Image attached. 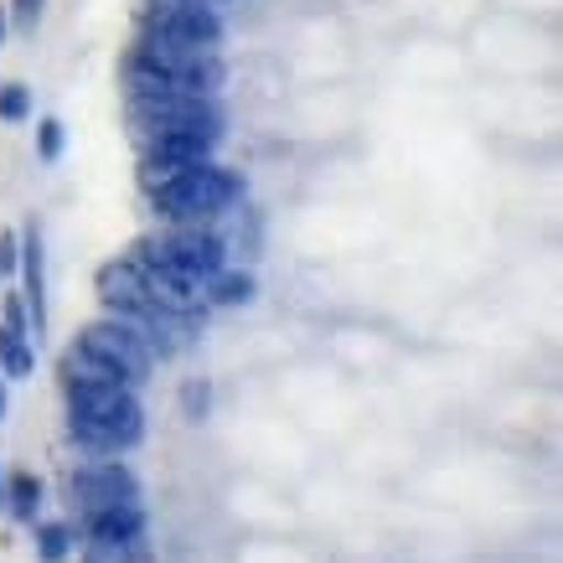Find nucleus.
Returning <instances> with one entry per match:
<instances>
[{"label":"nucleus","mask_w":563,"mask_h":563,"mask_svg":"<svg viewBox=\"0 0 563 563\" xmlns=\"http://www.w3.org/2000/svg\"><path fill=\"white\" fill-rule=\"evenodd\" d=\"M218 47H191L176 36L140 32L135 52L124 57V88L130 93H218Z\"/></svg>","instance_id":"1"},{"label":"nucleus","mask_w":563,"mask_h":563,"mask_svg":"<svg viewBox=\"0 0 563 563\" xmlns=\"http://www.w3.org/2000/svg\"><path fill=\"white\" fill-rule=\"evenodd\" d=\"M68 393V434L88 455H124L145 440V409L130 383H84Z\"/></svg>","instance_id":"2"},{"label":"nucleus","mask_w":563,"mask_h":563,"mask_svg":"<svg viewBox=\"0 0 563 563\" xmlns=\"http://www.w3.org/2000/svg\"><path fill=\"white\" fill-rule=\"evenodd\" d=\"M239 197H243V181L228 166H218V161L187 166L161 191H151L155 218L166 222V228H212L222 212H233Z\"/></svg>","instance_id":"3"},{"label":"nucleus","mask_w":563,"mask_h":563,"mask_svg":"<svg viewBox=\"0 0 563 563\" xmlns=\"http://www.w3.org/2000/svg\"><path fill=\"white\" fill-rule=\"evenodd\" d=\"M130 124L140 140L166 135V130H207L218 135L222 114L212 93H130Z\"/></svg>","instance_id":"4"},{"label":"nucleus","mask_w":563,"mask_h":563,"mask_svg":"<svg viewBox=\"0 0 563 563\" xmlns=\"http://www.w3.org/2000/svg\"><path fill=\"white\" fill-rule=\"evenodd\" d=\"M78 346H84V352H93L103 367H114V373H120V383H130V388H140V383L151 377V367H155V346L145 342V331H135V325L120 321V316L93 321L84 336H78Z\"/></svg>","instance_id":"5"},{"label":"nucleus","mask_w":563,"mask_h":563,"mask_svg":"<svg viewBox=\"0 0 563 563\" xmlns=\"http://www.w3.org/2000/svg\"><path fill=\"white\" fill-rule=\"evenodd\" d=\"M212 145H218V135H207V130H166V135L140 140V187L161 191L187 166L212 161Z\"/></svg>","instance_id":"6"},{"label":"nucleus","mask_w":563,"mask_h":563,"mask_svg":"<svg viewBox=\"0 0 563 563\" xmlns=\"http://www.w3.org/2000/svg\"><path fill=\"white\" fill-rule=\"evenodd\" d=\"M68 486H73V501H78V517H93V512H109V507H130V501H140V481L120 455L84 461L78 471H73Z\"/></svg>","instance_id":"7"},{"label":"nucleus","mask_w":563,"mask_h":563,"mask_svg":"<svg viewBox=\"0 0 563 563\" xmlns=\"http://www.w3.org/2000/svg\"><path fill=\"white\" fill-rule=\"evenodd\" d=\"M140 32L176 36V42H191V47H218L222 16H218V5H202V0H155V5H145V16H140Z\"/></svg>","instance_id":"8"},{"label":"nucleus","mask_w":563,"mask_h":563,"mask_svg":"<svg viewBox=\"0 0 563 563\" xmlns=\"http://www.w3.org/2000/svg\"><path fill=\"white\" fill-rule=\"evenodd\" d=\"M145 249H151L155 258L176 264L181 274H191L197 285H207V279L228 264V243H222L212 228H166L161 239H145Z\"/></svg>","instance_id":"9"},{"label":"nucleus","mask_w":563,"mask_h":563,"mask_svg":"<svg viewBox=\"0 0 563 563\" xmlns=\"http://www.w3.org/2000/svg\"><path fill=\"white\" fill-rule=\"evenodd\" d=\"M21 306H26V321H32V336L42 342L47 331V269H42V233L26 228L21 233Z\"/></svg>","instance_id":"10"},{"label":"nucleus","mask_w":563,"mask_h":563,"mask_svg":"<svg viewBox=\"0 0 563 563\" xmlns=\"http://www.w3.org/2000/svg\"><path fill=\"white\" fill-rule=\"evenodd\" d=\"M84 563H155V559L145 532H135V538H88Z\"/></svg>","instance_id":"11"},{"label":"nucleus","mask_w":563,"mask_h":563,"mask_svg":"<svg viewBox=\"0 0 563 563\" xmlns=\"http://www.w3.org/2000/svg\"><path fill=\"white\" fill-rule=\"evenodd\" d=\"M84 532H88V538H135V532H145V507H140V501H130V507L93 512V517H84Z\"/></svg>","instance_id":"12"},{"label":"nucleus","mask_w":563,"mask_h":563,"mask_svg":"<svg viewBox=\"0 0 563 563\" xmlns=\"http://www.w3.org/2000/svg\"><path fill=\"white\" fill-rule=\"evenodd\" d=\"M202 295L212 306H249V300H254V279L243 269H228V264H222V269L202 285Z\"/></svg>","instance_id":"13"},{"label":"nucleus","mask_w":563,"mask_h":563,"mask_svg":"<svg viewBox=\"0 0 563 563\" xmlns=\"http://www.w3.org/2000/svg\"><path fill=\"white\" fill-rule=\"evenodd\" d=\"M42 481L32 476V471H16V476L5 481V507H11V517H21V522H36V512H42Z\"/></svg>","instance_id":"14"},{"label":"nucleus","mask_w":563,"mask_h":563,"mask_svg":"<svg viewBox=\"0 0 563 563\" xmlns=\"http://www.w3.org/2000/svg\"><path fill=\"white\" fill-rule=\"evenodd\" d=\"M36 543H42V559H47V563L68 559V548H73V528H68V522H47V528H36Z\"/></svg>","instance_id":"15"},{"label":"nucleus","mask_w":563,"mask_h":563,"mask_svg":"<svg viewBox=\"0 0 563 563\" xmlns=\"http://www.w3.org/2000/svg\"><path fill=\"white\" fill-rule=\"evenodd\" d=\"M26 114H32V93H26V84H0V120L21 124Z\"/></svg>","instance_id":"16"},{"label":"nucleus","mask_w":563,"mask_h":563,"mask_svg":"<svg viewBox=\"0 0 563 563\" xmlns=\"http://www.w3.org/2000/svg\"><path fill=\"white\" fill-rule=\"evenodd\" d=\"M36 151H42V161H57V155H63V124L57 120L36 124Z\"/></svg>","instance_id":"17"},{"label":"nucleus","mask_w":563,"mask_h":563,"mask_svg":"<svg viewBox=\"0 0 563 563\" xmlns=\"http://www.w3.org/2000/svg\"><path fill=\"white\" fill-rule=\"evenodd\" d=\"M42 5H47V0H11V21H16V32H36Z\"/></svg>","instance_id":"18"},{"label":"nucleus","mask_w":563,"mask_h":563,"mask_svg":"<svg viewBox=\"0 0 563 563\" xmlns=\"http://www.w3.org/2000/svg\"><path fill=\"white\" fill-rule=\"evenodd\" d=\"M21 264V233H0V274H16Z\"/></svg>","instance_id":"19"},{"label":"nucleus","mask_w":563,"mask_h":563,"mask_svg":"<svg viewBox=\"0 0 563 563\" xmlns=\"http://www.w3.org/2000/svg\"><path fill=\"white\" fill-rule=\"evenodd\" d=\"M0 507H5V476H0Z\"/></svg>","instance_id":"20"},{"label":"nucleus","mask_w":563,"mask_h":563,"mask_svg":"<svg viewBox=\"0 0 563 563\" xmlns=\"http://www.w3.org/2000/svg\"><path fill=\"white\" fill-rule=\"evenodd\" d=\"M0 42H5V11H0Z\"/></svg>","instance_id":"21"},{"label":"nucleus","mask_w":563,"mask_h":563,"mask_svg":"<svg viewBox=\"0 0 563 563\" xmlns=\"http://www.w3.org/2000/svg\"><path fill=\"white\" fill-rule=\"evenodd\" d=\"M0 413H5V388H0Z\"/></svg>","instance_id":"22"},{"label":"nucleus","mask_w":563,"mask_h":563,"mask_svg":"<svg viewBox=\"0 0 563 563\" xmlns=\"http://www.w3.org/2000/svg\"><path fill=\"white\" fill-rule=\"evenodd\" d=\"M202 5H222V0H202Z\"/></svg>","instance_id":"23"}]
</instances>
